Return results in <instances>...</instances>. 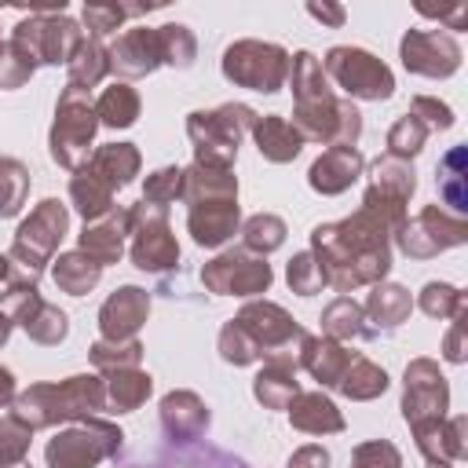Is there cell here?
<instances>
[{"label": "cell", "mask_w": 468, "mask_h": 468, "mask_svg": "<svg viewBox=\"0 0 468 468\" xmlns=\"http://www.w3.org/2000/svg\"><path fill=\"white\" fill-rule=\"evenodd\" d=\"M260 150H267L271 157H289V154H296L300 146H296V132H289L282 121H263V128H260Z\"/></svg>", "instance_id": "cell-2"}, {"label": "cell", "mask_w": 468, "mask_h": 468, "mask_svg": "<svg viewBox=\"0 0 468 468\" xmlns=\"http://www.w3.org/2000/svg\"><path fill=\"white\" fill-rule=\"evenodd\" d=\"M329 69L340 77V84H347L358 95H388L391 91V77L380 62H373L366 51H333L329 55Z\"/></svg>", "instance_id": "cell-1"}]
</instances>
